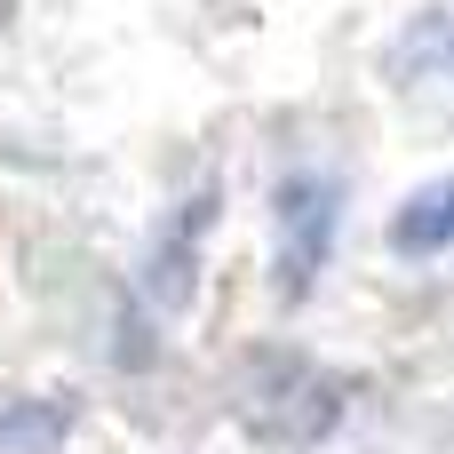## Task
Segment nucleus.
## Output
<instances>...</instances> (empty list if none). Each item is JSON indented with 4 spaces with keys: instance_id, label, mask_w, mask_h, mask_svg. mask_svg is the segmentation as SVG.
Returning a JSON list of instances; mask_svg holds the SVG:
<instances>
[{
    "instance_id": "obj_1",
    "label": "nucleus",
    "mask_w": 454,
    "mask_h": 454,
    "mask_svg": "<svg viewBox=\"0 0 454 454\" xmlns=\"http://www.w3.org/2000/svg\"><path fill=\"white\" fill-rule=\"evenodd\" d=\"M335 207H343V192H335V176H319V168H303V176H287V184H279V207H271V223H279L271 279H279V295H287V303H295V295H311V279L327 271Z\"/></svg>"
},
{
    "instance_id": "obj_2",
    "label": "nucleus",
    "mask_w": 454,
    "mask_h": 454,
    "mask_svg": "<svg viewBox=\"0 0 454 454\" xmlns=\"http://www.w3.org/2000/svg\"><path fill=\"white\" fill-rule=\"evenodd\" d=\"M447 239H454V176L447 184H423V192L391 215V247H399V255H439Z\"/></svg>"
},
{
    "instance_id": "obj_3",
    "label": "nucleus",
    "mask_w": 454,
    "mask_h": 454,
    "mask_svg": "<svg viewBox=\"0 0 454 454\" xmlns=\"http://www.w3.org/2000/svg\"><path fill=\"white\" fill-rule=\"evenodd\" d=\"M64 407H8L0 415V454H48L56 439H64Z\"/></svg>"
}]
</instances>
